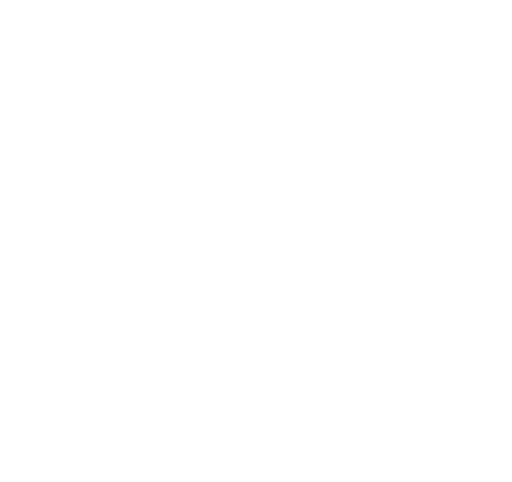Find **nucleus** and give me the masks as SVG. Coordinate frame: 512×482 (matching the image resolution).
<instances>
[]
</instances>
